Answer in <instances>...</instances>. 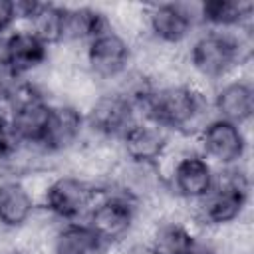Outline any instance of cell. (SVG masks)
I'll use <instances>...</instances> for the list:
<instances>
[{
  "label": "cell",
  "instance_id": "10",
  "mask_svg": "<svg viewBox=\"0 0 254 254\" xmlns=\"http://www.w3.org/2000/svg\"><path fill=\"white\" fill-rule=\"evenodd\" d=\"M196 151L208 159L216 169L246 165L248 159V131L230 121L210 117L192 137Z\"/></svg>",
  "mask_w": 254,
  "mask_h": 254
},
{
  "label": "cell",
  "instance_id": "15",
  "mask_svg": "<svg viewBox=\"0 0 254 254\" xmlns=\"http://www.w3.org/2000/svg\"><path fill=\"white\" fill-rule=\"evenodd\" d=\"M52 50L26 26H18L6 38L0 40V52L14 73L22 79L44 69L52 60Z\"/></svg>",
  "mask_w": 254,
  "mask_h": 254
},
{
  "label": "cell",
  "instance_id": "17",
  "mask_svg": "<svg viewBox=\"0 0 254 254\" xmlns=\"http://www.w3.org/2000/svg\"><path fill=\"white\" fill-rule=\"evenodd\" d=\"M200 28L208 30H252L254 2L250 0H206L198 2Z\"/></svg>",
  "mask_w": 254,
  "mask_h": 254
},
{
  "label": "cell",
  "instance_id": "4",
  "mask_svg": "<svg viewBox=\"0 0 254 254\" xmlns=\"http://www.w3.org/2000/svg\"><path fill=\"white\" fill-rule=\"evenodd\" d=\"M141 214V202L113 187H101L83 220L105 244V248H113L135 236Z\"/></svg>",
  "mask_w": 254,
  "mask_h": 254
},
{
  "label": "cell",
  "instance_id": "1",
  "mask_svg": "<svg viewBox=\"0 0 254 254\" xmlns=\"http://www.w3.org/2000/svg\"><path fill=\"white\" fill-rule=\"evenodd\" d=\"M139 117L153 121L173 137H194L212 117L208 93L192 79L149 81L135 97Z\"/></svg>",
  "mask_w": 254,
  "mask_h": 254
},
{
  "label": "cell",
  "instance_id": "23",
  "mask_svg": "<svg viewBox=\"0 0 254 254\" xmlns=\"http://www.w3.org/2000/svg\"><path fill=\"white\" fill-rule=\"evenodd\" d=\"M0 254H8V252H6V250H4V248H0Z\"/></svg>",
  "mask_w": 254,
  "mask_h": 254
},
{
  "label": "cell",
  "instance_id": "18",
  "mask_svg": "<svg viewBox=\"0 0 254 254\" xmlns=\"http://www.w3.org/2000/svg\"><path fill=\"white\" fill-rule=\"evenodd\" d=\"M105 250L85 220L56 222L48 236V254H105Z\"/></svg>",
  "mask_w": 254,
  "mask_h": 254
},
{
  "label": "cell",
  "instance_id": "16",
  "mask_svg": "<svg viewBox=\"0 0 254 254\" xmlns=\"http://www.w3.org/2000/svg\"><path fill=\"white\" fill-rule=\"evenodd\" d=\"M109 16L97 6L87 4H64L62 34L58 48H77L85 46L99 32L109 26Z\"/></svg>",
  "mask_w": 254,
  "mask_h": 254
},
{
  "label": "cell",
  "instance_id": "5",
  "mask_svg": "<svg viewBox=\"0 0 254 254\" xmlns=\"http://www.w3.org/2000/svg\"><path fill=\"white\" fill-rule=\"evenodd\" d=\"M101 185L73 171L56 173L46 179L38 200L40 210L54 222L83 220L95 202Z\"/></svg>",
  "mask_w": 254,
  "mask_h": 254
},
{
  "label": "cell",
  "instance_id": "3",
  "mask_svg": "<svg viewBox=\"0 0 254 254\" xmlns=\"http://www.w3.org/2000/svg\"><path fill=\"white\" fill-rule=\"evenodd\" d=\"M252 179L246 165L216 169L212 190L192 204V224L202 230H224L242 222L248 212Z\"/></svg>",
  "mask_w": 254,
  "mask_h": 254
},
{
  "label": "cell",
  "instance_id": "12",
  "mask_svg": "<svg viewBox=\"0 0 254 254\" xmlns=\"http://www.w3.org/2000/svg\"><path fill=\"white\" fill-rule=\"evenodd\" d=\"M173 145V135L149 119L139 117L117 141L119 157L135 165H161Z\"/></svg>",
  "mask_w": 254,
  "mask_h": 254
},
{
  "label": "cell",
  "instance_id": "8",
  "mask_svg": "<svg viewBox=\"0 0 254 254\" xmlns=\"http://www.w3.org/2000/svg\"><path fill=\"white\" fill-rule=\"evenodd\" d=\"M167 159H171L169 169L163 171L167 192L181 204H196L202 200L214 187L216 167L204 159L196 147L181 149L177 153L169 151Z\"/></svg>",
  "mask_w": 254,
  "mask_h": 254
},
{
  "label": "cell",
  "instance_id": "21",
  "mask_svg": "<svg viewBox=\"0 0 254 254\" xmlns=\"http://www.w3.org/2000/svg\"><path fill=\"white\" fill-rule=\"evenodd\" d=\"M22 81V77H18L14 73V69L8 65V62L4 60L2 52H0V103H6L10 93L16 89V85Z\"/></svg>",
  "mask_w": 254,
  "mask_h": 254
},
{
  "label": "cell",
  "instance_id": "20",
  "mask_svg": "<svg viewBox=\"0 0 254 254\" xmlns=\"http://www.w3.org/2000/svg\"><path fill=\"white\" fill-rule=\"evenodd\" d=\"M20 26L18 0H0V40Z\"/></svg>",
  "mask_w": 254,
  "mask_h": 254
},
{
  "label": "cell",
  "instance_id": "19",
  "mask_svg": "<svg viewBox=\"0 0 254 254\" xmlns=\"http://www.w3.org/2000/svg\"><path fill=\"white\" fill-rule=\"evenodd\" d=\"M196 234L192 222H185L179 216H163L151 226L145 244L151 254H185Z\"/></svg>",
  "mask_w": 254,
  "mask_h": 254
},
{
  "label": "cell",
  "instance_id": "14",
  "mask_svg": "<svg viewBox=\"0 0 254 254\" xmlns=\"http://www.w3.org/2000/svg\"><path fill=\"white\" fill-rule=\"evenodd\" d=\"M40 212L38 192L18 175L0 173V228L6 232H22Z\"/></svg>",
  "mask_w": 254,
  "mask_h": 254
},
{
  "label": "cell",
  "instance_id": "2",
  "mask_svg": "<svg viewBox=\"0 0 254 254\" xmlns=\"http://www.w3.org/2000/svg\"><path fill=\"white\" fill-rule=\"evenodd\" d=\"M252 62V30L200 28L187 44L185 64L190 75L204 85H218Z\"/></svg>",
  "mask_w": 254,
  "mask_h": 254
},
{
  "label": "cell",
  "instance_id": "7",
  "mask_svg": "<svg viewBox=\"0 0 254 254\" xmlns=\"http://www.w3.org/2000/svg\"><path fill=\"white\" fill-rule=\"evenodd\" d=\"M198 30V4L153 2L143 6V34L159 48L177 50L189 44Z\"/></svg>",
  "mask_w": 254,
  "mask_h": 254
},
{
  "label": "cell",
  "instance_id": "22",
  "mask_svg": "<svg viewBox=\"0 0 254 254\" xmlns=\"http://www.w3.org/2000/svg\"><path fill=\"white\" fill-rule=\"evenodd\" d=\"M185 254H222V246L214 238L204 236V234L198 232L194 236V240L190 242V246L187 248Z\"/></svg>",
  "mask_w": 254,
  "mask_h": 254
},
{
  "label": "cell",
  "instance_id": "9",
  "mask_svg": "<svg viewBox=\"0 0 254 254\" xmlns=\"http://www.w3.org/2000/svg\"><path fill=\"white\" fill-rule=\"evenodd\" d=\"M87 137L95 141L115 143L139 119L133 99L117 87H101L97 95L83 107Z\"/></svg>",
  "mask_w": 254,
  "mask_h": 254
},
{
  "label": "cell",
  "instance_id": "6",
  "mask_svg": "<svg viewBox=\"0 0 254 254\" xmlns=\"http://www.w3.org/2000/svg\"><path fill=\"white\" fill-rule=\"evenodd\" d=\"M135 54L133 40L109 24L81 48V64L95 83L111 87L135 67Z\"/></svg>",
  "mask_w": 254,
  "mask_h": 254
},
{
  "label": "cell",
  "instance_id": "13",
  "mask_svg": "<svg viewBox=\"0 0 254 254\" xmlns=\"http://www.w3.org/2000/svg\"><path fill=\"white\" fill-rule=\"evenodd\" d=\"M248 67V65H246ZM212 117L230 121L248 129L254 117V83L252 75L242 69L232 77L214 85L212 95H208Z\"/></svg>",
  "mask_w": 254,
  "mask_h": 254
},
{
  "label": "cell",
  "instance_id": "11",
  "mask_svg": "<svg viewBox=\"0 0 254 254\" xmlns=\"http://www.w3.org/2000/svg\"><path fill=\"white\" fill-rule=\"evenodd\" d=\"M85 139H87V125H85L83 107L65 99L54 101L38 151L44 153L48 159L67 157L69 153L79 149V145H83Z\"/></svg>",
  "mask_w": 254,
  "mask_h": 254
}]
</instances>
